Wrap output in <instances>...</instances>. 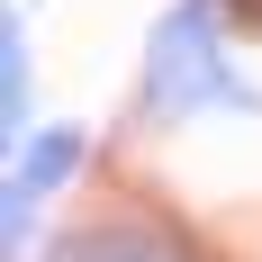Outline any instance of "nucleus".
Instances as JSON below:
<instances>
[{
  "label": "nucleus",
  "instance_id": "f03ea898",
  "mask_svg": "<svg viewBox=\"0 0 262 262\" xmlns=\"http://www.w3.org/2000/svg\"><path fill=\"white\" fill-rule=\"evenodd\" d=\"M81 154H91V136H81L73 118H63V127L18 136V163H9V244H27V217H36L54 190L81 172Z\"/></svg>",
  "mask_w": 262,
  "mask_h": 262
},
{
  "label": "nucleus",
  "instance_id": "7ed1b4c3",
  "mask_svg": "<svg viewBox=\"0 0 262 262\" xmlns=\"http://www.w3.org/2000/svg\"><path fill=\"white\" fill-rule=\"evenodd\" d=\"M0 36H9V46H0V118H9V127H27V27H18V9H9V18H0Z\"/></svg>",
  "mask_w": 262,
  "mask_h": 262
},
{
  "label": "nucleus",
  "instance_id": "f257e3e1",
  "mask_svg": "<svg viewBox=\"0 0 262 262\" xmlns=\"http://www.w3.org/2000/svg\"><path fill=\"white\" fill-rule=\"evenodd\" d=\"M145 108L154 118H190V108H235V118H253V81L226 63V46H217V18L208 0H181L172 18L154 27V54H145Z\"/></svg>",
  "mask_w": 262,
  "mask_h": 262
}]
</instances>
